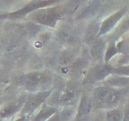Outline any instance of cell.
<instances>
[{
    "instance_id": "1",
    "label": "cell",
    "mask_w": 129,
    "mask_h": 121,
    "mask_svg": "<svg viewBox=\"0 0 129 121\" xmlns=\"http://www.w3.org/2000/svg\"><path fill=\"white\" fill-rule=\"evenodd\" d=\"M78 92L76 88L68 85L60 88L52 97L51 103L54 105L67 106L73 104L76 101Z\"/></svg>"
},
{
    "instance_id": "2",
    "label": "cell",
    "mask_w": 129,
    "mask_h": 121,
    "mask_svg": "<svg viewBox=\"0 0 129 121\" xmlns=\"http://www.w3.org/2000/svg\"><path fill=\"white\" fill-rule=\"evenodd\" d=\"M51 76L44 72H32L27 74L22 79L25 87L30 91H36L43 88L50 83Z\"/></svg>"
},
{
    "instance_id": "3",
    "label": "cell",
    "mask_w": 129,
    "mask_h": 121,
    "mask_svg": "<svg viewBox=\"0 0 129 121\" xmlns=\"http://www.w3.org/2000/svg\"><path fill=\"white\" fill-rule=\"evenodd\" d=\"M51 91L37 92L30 95L27 98L23 107V113L25 115H29L34 112L49 97Z\"/></svg>"
},
{
    "instance_id": "4",
    "label": "cell",
    "mask_w": 129,
    "mask_h": 121,
    "mask_svg": "<svg viewBox=\"0 0 129 121\" xmlns=\"http://www.w3.org/2000/svg\"><path fill=\"white\" fill-rule=\"evenodd\" d=\"M60 17V13L54 8L41 10L36 14L35 20L41 24L54 27Z\"/></svg>"
},
{
    "instance_id": "5",
    "label": "cell",
    "mask_w": 129,
    "mask_h": 121,
    "mask_svg": "<svg viewBox=\"0 0 129 121\" xmlns=\"http://www.w3.org/2000/svg\"><path fill=\"white\" fill-rule=\"evenodd\" d=\"M115 89L109 86H100L95 89L93 100L97 107H108L109 102Z\"/></svg>"
},
{
    "instance_id": "6",
    "label": "cell",
    "mask_w": 129,
    "mask_h": 121,
    "mask_svg": "<svg viewBox=\"0 0 129 121\" xmlns=\"http://www.w3.org/2000/svg\"><path fill=\"white\" fill-rule=\"evenodd\" d=\"M112 70L113 68H111V66L106 65L95 66L90 69V71L88 72L85 78V83H92L100 81L112 73Z\"/></svg>"
},
{
    "instance_id": "7",
    "label": "cell",
    "mask_w": 129,
    "mask_h": 121,
    "mask_svg": "<svg viewBox=\"0 0 129 121\" xmlns=\"http://www.w3.org/2000/svg\"><path fill=\"white\" fill-rule=\"evenodd\" d=\"M125 13V10H121L118 11L116 13H114L112 15L108 17L105 21L101 24L100 27L99 34L100 35H103L104 34H106L108 32H109L111 28L115 27L118 22L120 20V18L123 17Z\"/></svg>"
},
{
    "instance_id": "8",
    "label": "cell",
    "mask_w": 129,
    "mask_h": 121,
    "mask_svg": "<svg viewBox=\"0 0 129 121\" xmlns=\"http://www.w3.org/2000/svg\"><path fill=\"white\" fill-rule=\"evenodd\" d=\"M92 108V100L87 95H84L81 98L77 113L76 115V118H80L83 117H88V115L90 112Z\"/></svg>"
},
{
    "instance_id": "9",
    "label": "cell",
    "mask_w": 129,
    "mask_h": 121,
    "mask_svg": "<svg viewBox=\"0 0 129 121\" xmlns=\"http://www.w3.org/2000/svg\"><path fill=\"white\" fill-rule=\"evenodd\" d=\"M58 111L56 108L44 105L32 121H47Z\"/></svg>"
},
{
    "instance_id": "10",
    "label": "cell",
    "mask_w": 129,
    "mask_h": 121,
    "mask_svg": "<svg viewBox=\"0 0 129 121\" xmlns=\"http://www.w3.org/2000/svg\"><path fill=\"white\" fill-rule=\"evenodd\" d=\"M105 49V42L102 39H98L92 44L90 49V55L94 59L101 57Z\"/></svg>"
},
{
    "instance_id": "11",
    "label": "cell",
    "mask_w": 129,
    "mask_h": 121,
    "mask_svg": "<svg viewBox=\"0 0 129 121\" xmlns=\"http://www.w3.org/2000/svg\"><path fill=\"white\" fill-rule=\"evenodd\" d=\"M72 108H66L61 111H57L47 121H69L74 114Z\"/></svg>"
},
{
    "instance_id": "12",
    "label": "cell",
    "mask_w": 129,
    "mask_h": 121,
    "mask_svg": "<svg viewBox=\"0 0 129 121\" xmlns=\"http://www.w3.org/2000/svg\"><path fill=\"white\" fill-rule=\"evenodd\" d=\"M123 114L118 109H113L108 112L106 121H122Z\"/></svg>"
},
{
    "instance_id": "13",
    "label": "cell",
    "mask_w": 129,
    "mask_h": 121,
    "mask_svg": "<svg viewBox=\"0 0 129 121\" xmlns=\"http://www.w3.org/2000/svg\"><path fill=\"white\" fill-rule=\"evenodd\" d=\"M23 103V100H20L18 103H15V104L12 105L10 106V107H7L2 112V115L4 116V117H7V116H10L11 115H13V113H15L16 112H17L20 109V108L22 107Z\"/></svg>"
},
{
    "instance_id": "14",
    "label": "cell",
    "mask_w": 129,
    "mask_h": 121,
    "mask_svg": "<svg viewBox=\"0 0 129 121\" xmlns=\"http://www.w3.org/2000/svg\"><path fill=\"white\" fill-rule=\"evenodd\" d=\"M105 0H94V2L87 8L84 12V15H89L94 13L96 10H98L100 6L103 4Z\"/></svg>"
},
{
    "instance_id": "15",
    "label": "cell",
    "mask_w": 129,
    "mask_h": 121,
    "mask_svg": "<svg viewBox=\"0 0 129 121\" xmlns=\"http://www.w3.org/2000/svg\"><path fill=\"white\" fill-rule=\"evenodd\" d=\"M98 31V27L96 24H93L89 27L87 30V32L86 34V40L88 42L94 39V36L95 35L96 33Z\"/></svg>"
},
{
    "instance_id": "16",
    "label": "cell",
    "mask_w": 129,
    "mask_h": 121,
    "mask_svg": "<svg viewBox=\"0 0 129 121\" xmlns=\"http://www.w3.org/2000/svg\"><path fill=\"white\" fill-rule=\"evenodd\" d=\"M60 38L63 41H65L67 42H72L75 39V37L73 35L72 32L69 30H65L61 32L60 34Z\"/></svg>"
},
{
    "instance_id": "17",
    "label": "cell",
    "mask_w": 129,
    "mask_h": 121,
    "mask_svg": "<svg viewBox=\"0 0 129 121\" xmlns=\"http://www.w3.org/2000/svg\"><path fill=\"white\" fill-rule=\"evenodd\" d=\"M73 55L72 53L66 52L62 54L60 57V64L63 66H66L72 60Z\"/></svg>"
},
{
    "instance_id": "18",
    "label": "cell",
    "mask_w": 129,
    "mask_h": 121,
    "mask_svg": "<svg viewBox=\"0 0 129 121\" xmlns=\"http://www.w3.org/2000/svg\"><path fill=\"white\" fill-rule=\"evenodd\" d=\"M117 52V49H116V46L113 44H111L110 46L108 47L107 50L106 51V54H105V60H109L110 58L112 57L114 55H115Z\"/></svg>"
},
{
    "instance_id": "19",
    "label": "cell",
    "mask_w": 129,
    "mask_h": 121,
    "mask_svg": "<svg viewBox=\"0 0 129 121\" xmlns=\"http://www.w3.org/2000/svg\"><path fill=\"white\" fill-rule=\"evenodd\" d=\"M112 72L117 73L118 75L129 76V66H123V67L113 69Z\"/></svg>"
},
{
    "instance_id": "20",
    "label": "cell",
    "mask_w": 129,
    "mask_h": 121,
    "mask_svg": "<svg viewBox=\"0 0 129 121\" xmlns=\"http://www.w3.org/2000/svg\"><path fill=\"white\" fill-rule=\"evenodd\" d=\"M122 121H129V105H128L125 108Z\"/></svg>"
},
{
    "instance_id": "21",
    "label": "cell",
    "mask_w": 129,
    "mask_h": 121,
    "mask_svg": "<svg viewBox=\"0 0 129 121\" xmlns=\"http://www.w3.org/2000/svg\"><path fill=\"white\" fill-rule=\"evenodd\" d=\"M76 121H89V119H88V117H86L80 118H76Z\"/></svg>"
},
{
    "instance_id": "22",
    "label": "cell",
    "mask_w": 129,
    "mask_h": 121,
    "mask_svg": "<svg viewBox=\"0 0 129 121\" xmlns=\"http://www.w3.org/2000/svg\"><path fill=\"white\" fill-rule=\"evenodd\" d=\"M15 121H27V118L25 116H23V117H21L20 118H18L17 120H16Z\"/></svg>"
},
{
    "instance_id": "23",
    "label": "cell",
    "mask_w": 129,
    "mask_h": 121,
    "mask_svg": "<svg viewBox=\"0 0 129 121\" xmlns=\"http://www.w3.org/2000/svg\"><path fill=\"white\" fill-rule=\"evenodd\" d=\"M72 2L74 4L77 5L79 3H80L81 2H82V1H84V0H72Z\"/></svg>"
}]
</instances>
